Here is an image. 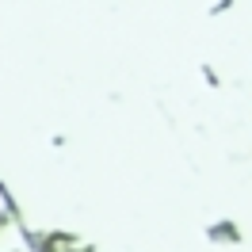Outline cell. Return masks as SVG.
Returning a JSON list of instances; mask_svg holds the SVG:
<instances>
[{
	"instance_id": "cell-1",
	"label": "cell",
	"mask_w": 252,
	"mask_h": 252,
	"mask_svg": "<svg viewBox=\"0 0 252 252\" xmlns=\"http://www.w3.org/2000/svg\"><path fill=\"white\" fill-rule=\"evenodd\" d=\"M206 241H214V245H241V225H237L233 218H218L206 225Z\"/></svg>"
}]
</instances>
